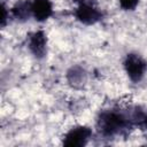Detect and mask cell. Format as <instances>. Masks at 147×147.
I'll use <instances>...</instances> for the list:
<instances>
[{
	"label": "cell",
	"instance_id": "cell-4",
	"mask_svg": "<svg viewBox=\"0 0 147 147\" xmlns=\"http://www.w3.org/2000/svg\"><path fill=\"white\" fill-rule=\"evenodd\" d=\"M76 17L82 23L90 25V24H94L98 21H100L102 17V14L94 6H91L88 3H80L76 10Z\"/></svg>",
	"mask_w": 147,
	"mask_h": 147
},
{
	"label": "cell",
	"instance_id": "cell-8",
	"mask_svg": "<svg viewBox=\"0 0 147 147\" xmlns=\"http://www.w3.org/2000/svg\"><path fill=\"white\" fill-rule=\"evenodd\" d=\"M138 2L139 0H119L121 7L125 10H133L137 7Z\"/></svg>",
	"mask_w": 147,
	"mask_h": 147
},
{
	"label": "cell",
	"instance_id": "cell-2",
	"mask_svg": "<svg viewBox=\"0 0 147 147\" xmlns=\"http://www.w3.org/2000/svg\"><path fill=\"white\" fill-rule=\"evenodd\" d=\"M124 67L130 79L136 83L141 80L147 69V64L144 59L137 54H127L124 61Z\"/></svg>",
	"mask_w": 147,
	"mask_h": 147
},
{
	"label": "cell",
	"instance_id": "cell-3",
	"mask_svg": "<svg viewBox=\"0 0 147 147\" xmlns=\"http://www.w3.org/2000/svg\"><path fill=\"white\" fill-rule=\"evenodd\" d=\"M91 136V129L86 126H76L65 134L63 145L68 147H83L87 144Z\"/></svg>",
	"mask_w": 147,
	"mask_h": 147
},
{
	"label": "cell",
	"instance_id": "cell-1",
	"mask_svg": "<svg viewBox=\"0 0 147 147\" xmlns=\"http://www.w3.org/2000/svg\"><path fill=\"white\" fill-rule=\"evenodd\" d=\"M98 125H99L100 131L103 134L114 136L125 130L129 125V121L119 113L106 111L101 114Z\"/></svg>",
	"mask_w": 147,
	"mask_h": 147
},
{
	"label": "cell",
	"instance_id": "cell-9",
	"mask_svg": "<svg viewBox=\"0 0 147 147\" xmlns=\"http://www.w3.org/2000/svg\"><path fill=\"white\" fill-rule=\"evenodd\" d=\"M74 1H82V0H74Z\"/></svg>",
	"mask_w": 147,
	"mask_h": 147
},
{
	"label": "cell",
	"instance_id": "cell-7",
	"mask_svg": "<svg viewBox=\"0 0 147 147\" xmlns=\"http://www.w3.org/2000/svg\"><path fill=\"white\" fill-rule=\"evenodd\" d=\"M11 11L17 20H25L30 16V14H32V2L20 1L13 7Z\"/></svg>",
	"mask_w": 147,
	"mask_h": 147
},
{
	"label": "cell",
	"instance_id": "cell-6",
	"mask_svg": "<svg viewBox=\"0 0 147 147\" xmlns=\"http://www.w3.org/2000/svg\"><path fill=\"white\" fill-rule=\"evenodd\" d=\"M53 13V6L49 0H33L32 1V15L39 21H46Z\"/></svg>",
	"mask_w": 147,
	"mask_h": 147
},
{
	"label": "cell",
	"instance_id": "cell-5",
	"mask_svg": "<svg viewBox=\"0 0 147 147\" xmlns=\"http://www.w3.org/2000/svg\"><path fill=\"white\" fill-rule=\"evenodd\" d=\"M46 45H47V38L42 31H37L30 37L29 48L37 59H42L46 55L47 52Z\"/></svg>",
	"mask_w": 147,
	"mask_h": 147
}]
</instances>
